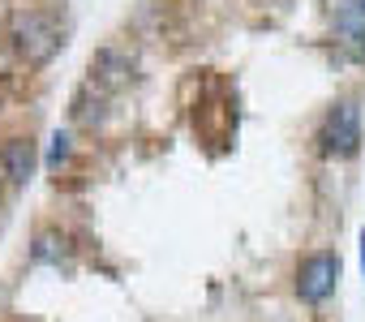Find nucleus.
<instances>
[{
  "instance_id": "1",
  "label": "nucleus",
  "mask_w": 365,
  "mask_h": 322,
  "mask_svg": "<svg viewBox=\"0 0 365 322\" xmlns=\"http://www.w3.org/2000/svg\"><path fill=\"white\" fill-rule=\"evenodd\" d=\"M9 43L22 52V61H31V65H48L56 52H61V26L48 18V14H39V9H18L14 18H9Z\"/></svg>"
},
{
  "instance_id": "2",
  "label": "nucleus",
  "mask_w": 365,
  "mask_h": 322,
  "mask_svg": "<svg viewBox=\"0 0 365 322\" xmlns=\"http://www.w3.org/2000/svg\"><path fill=\"white\" fill-rule=\"evenodd\" d=\"M356 146H361V108L352 99H339L318 129V150L348 159V155H356Z\"/></svg>"
},
{
  "instance_id": "3",
  "label": "nucleus",
  "mask_w": 365,
  "mask_h": 322,
  "mask_svg": "<svg viewBox=\"0 0 365 322\" xmlns=\"http://www.w3.org/2000/svg\"><path fill=\"white\" fill-rule=\"evenodd\" d=\"M339 275H344L339 254L318 249V254H309V258L301 262V271H297V296H301V301H309V305H318V301H327V296L335 292Z\"/></svg>"
},
{
  "instance_id": "4",
  "label": "nucleus",
  "mask_w": 365,
  "mask_h": 322,
  "mask_svg": "<svg viewBox=\"0 0 365 322\" xmlns=\"http://www.w3.org/2000/svg\"><path fill=\"white\" fill-rule=\"evenodd\" d=\"M0 168H5L9 185H26L31 172H35V142L31 137H9L5 146H0Z\"/></svg>"
},
{
  "instance_id": "5",
  "label": "nucleus",
  "mask_w": 365,
  "mask_h": 322,
  "mask_svg": "<svg viewBox=\"0 0 365 322\" xmlns=\"http://www.w3.org/2000/svg\"><path fill=\"white\" fill-rule=\"evenodd\" d=\"M335 35L348 48H365V0H339L335 5Z\"/></svg>"
},
{
  "instance_id": "6",
  "label": "nucleus",
  "mask_w": 365,
  "mask_h": 322,
  "mask_svg": "<svg viewBox=\"0 0 365 322\" xmlns=\"http://www.w3.org/2000/svg\"><path fill=\"white\" fill-rule=\"evenodd\" d=\"M61 258H65V237L61 232H39L35 245H31V262H56L61 266Z\"/></svg>"
},
{
  "instance_id": "7",
  "label": "nucleus",
  "mask_w": 365,
  "mask_h": 322,
  "mask_svg": "<svg viewBox=\"0 0 365 322\" xmlns=\"http://www.w3.org/2000/svg\"><path fill=\"white\" fill-rule=\"evenodd\" d=\"M65 159H69V133H56V137H52V150H48V164L61 168Z\"/></svg>"
},
{
  "instance_id": "8",
  "label": "nucleus",
  "mask_w": 365,
  "mask_h": 322,
  "mask_svg": "<svg viewBox=\"0 0 365 322\" xmlns=\"http://www.w3.org/2000/svg\"><path fill=\"white\" fill-rule=\"evenodd\" d=\"M361 266H365V232H361Z\"/></svg>"
}]
</instances>
